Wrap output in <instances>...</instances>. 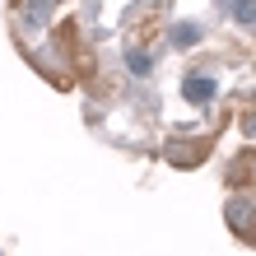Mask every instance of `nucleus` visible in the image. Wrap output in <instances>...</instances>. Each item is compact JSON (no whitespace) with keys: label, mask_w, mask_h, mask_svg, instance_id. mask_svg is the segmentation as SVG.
Here are the masks:
<instances>
[{"label":"nucleus","mask_w":256,"mask_h":256,"mask_svg":"<svg viewBox=\"0 0 256 256\" xmlns=\"http://www.w3.org/2000/svg\"><path fill=\"white\" fill-rule=\"evenodd\" d=\"M233 10H238V14H242V19H247V24L256 19V0H233Z\"/></svg>","instance_id":"obj_3"},{"label":"nucleus","mask_w":256,"mask_h":256,"mask_svg":"<svg viewBox=\"0 0 256 256\" xmlns=\"http://www.w3.org/2000/svg\"><path fill=\"white\" fill-rule=\"evenodd\" d=\"M247 135H256V116H252V122H247Z\"/></svg>","instance_id":"obj_4"},{"label":"nucleus","mask_w":256,"mask_h":256,"mask_svg":"<svg viewBox=\"0 0 256 256\" xmlns=\"http://www.w3.org/2000/svg\"><path fill=\"white\" fill-rule=\"evenodd\" d=\"M210 94H214V84H210V80H186V98H196V102H205Z\"/></svg>","instance_id":"obj_2"},{"label":"nucleus","mask_w":256,"mask_h":256,"mask_svg":"<svg viewBox=\"0 0 256 256\" xmlns=\"http://www.w3.org/2000/svg\"><path fill=\"white\" fill-rule=\"evenodd\" d=\"M228 224H233V228H242L247 238H256V219H252V205H247V200H233V210H228Z\"/></svg>","instance_id":"obj_1"}]
</instances>
